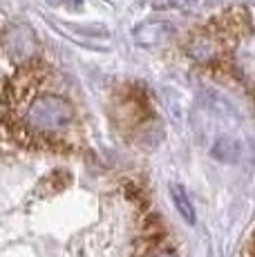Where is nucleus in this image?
I'll return each mask as SVG.
<instances>
[{"label": "nucleus", "instance_id": "20e7f679", "mask_svg": "<svg viewBox=\"0 0 255 257\" xmlns=\"http://www.w3.org/2000/svg\"><path fill=\"white\" fill-rule=\"evenodd\" d=\"M153 257H173V255H168V253H161V255H153Z\"/></svg>", "mask_w": 255, "mask_h": 257}, {"label": "nucleus", "instance_id": "f257e3e1", "mask_svg": "<svg viewBox=\"0 0 255 257\" xmlns=\"http://www.w3.org/2000/svg\"><path fill=\"white\" fill-rule=\"evenodd\" d=\"M242 143L230 139V137H222L213 146V157L217 161H224V164H235V161L242 159Z\"/></svg>", "mask_w": 255, "mask_h": 257}, {"label": "nucleus", "instance_id": "f03ea898", "mask_svg": "<svg viewBox=\"0 0 255 257\" xmlns=\"http://www.w3.org/2000/svg\"><path fill=\"white\" fill-rule=\"evenodd\" d=\"M170 197H173V201H175V206H177V210L181 212V217H184L188 224H195V210H193V204H190L184 188L170 186Z\"/></svg>", "mask_w": 255, "mask_h": 257}, {"label": "nucleus", "instance_id": "7ed1b4c3", "mask_svg": "<svg viewBox=\"0 0 255 257\" xmlns=\"http://www.w3.org/2000/svg\"><path fill=\"white\" fill-rule=\"evenodd\" d=\"M193 3L195 0H157L155 7L157 9H186Z\"/></svg>", "mask_w": 255, "mask_h": 257}]
</instances>
